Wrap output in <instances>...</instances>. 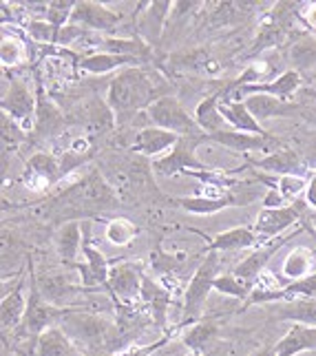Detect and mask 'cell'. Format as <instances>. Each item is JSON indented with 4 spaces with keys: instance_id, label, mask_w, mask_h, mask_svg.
Wrapping results in <instances>:
<instances>
[{
    "instance_id": "cell-1",
    "label": "cell",
    "mask_w": 316,
    "mask_h": 356,
    "mask_svg": "<svg viewBox=\"0 0 316 356\" xmlns=\"http://www.w3.org/2000/svg\"><path fill=\"white\" fill-rule=\"evenodd\" d=\"M119 206V195L100 170H89L82 179L67 186L63 193L49 202V215L60 224L67 222H91L93 217L115 211Z\"/></svg>"
},
{
    "instance_id": "cell-2",
    "label": "cell",
    "mask_w": 316,
    "mask_h": 356,
    "mask_svg": "<svg viewBox=\"0 0 316 356\" xmlns=\"http://www.w3.org/2000/svg\"><path fill=\"white\" fill-rule=\"evenodd\" d=\"M60 327L87 356H111L131 348V341L119 325L97 312L65 308Z\"/></svg>"
},
{
    "instance_id": "cell-3",
    "label": "cell",
    "mask_w": 316,
    "mask_h": 356,
    "mask_svg": "<svg viewBox=\"0 0 316 356\" xmlns=\"http://www.w3.org/2000/svg\"><path fill=\"white\" fill-rule=\"evenodd\" d=\"M164 93V84L153 80L144 67H128L115 73L106 87V102L115 113L117 124H126L135 113L149 111Z\"/></svg>"
},
{
    "instance_id": "cell-4",
    "label": "cell",
    "mask_w": 316,
    "mask_h": 356,
    "mask_svg": "<svg viewBox=\"0 0 316 356\" xmlns=\"http://www.w3.org/2000/svg\"><path fill=\"white\" fill-rule=\"evenodd\" d=\"M222 259H219L217 252H210L203 257V261L199 264V268L194 270V275L190 277L188 286L184 290V303H181V310H184V316H181L179 327H190L192 323H197L203 318L206 312V303H208L210 292L215 290V279L222 275Z\"/></svg>"
},
{
    "instance_id": "cell-5",
    "label": "cell",
    "mask_w": 316,
    "mask_h": 356,
    "mask_svg": "<svg viewBox=\"0 0 316 356\" xmlns=\"http://www.w3.org/2000/svg\"><path fill=\"white\" fill-rule=\"evenodd\" d=\"M265 186L257 179H243L239 186L230 188L228 193L219 195V197H199V195H194V197H175L173 204H177L181 211L190 215H215L226 211V208L250 206L257 200L265 197Z\"/></svg>"
},
{
    "instance_id": "cell-6",
    "label": "cell",
    "mask_w": 316,
    "mask_h": 356,
    "mask_svg": "<svg viewBox=\"0 0 316 356\" xmlns=\"http://www.w3.org/2000/svg\"><path fill=\"white\" fill-rule=\"evenodd\" d=\"M312 213L314 211L306 202H292L283 208H274V211L263 208L252 226L254 232H257L259 245L288 235V232L294 230V226H301V222H310Z\"/></svg>"
},
{
    "instance_id": "cell-7",
    "label": "cell",
    "mask_w": 316,
    "mask_h": 356,
    "mask_svg": "<svg viewBox=\"0 0 316 356\" xmlns=\"http://www.w3.org/2000/svg\"><path fill=\"white\" fill-rule=\"evenodd\" d=\"M206 142H208V135H184V138H179V142L173 146V151L153 162V173L170 177V175H184L188 170H210L213 166L203 164L197 157L199 146Z\"/></svg>"
},
{
    "instance_id": "cell-8",
    "label": "cell",
    "mask_w": 316,
    "mask_h": 356,
    "mask_svg": "<svg viewBox=\"0 0 316 356\" xmlns=\"http://www.w3.org/2000/svg\"><path fill=\"white\" fill-rule=\"evenodd\" d=\"M151 127H160L170 133H177L179 138L184 135H206L199 124L194 122V118L186 111L184 104L177 100V95L166 93L157 100L149 111H146Z\"/></svg>"
},
{
    "instance_id": "cell-9",
    "label": "cell",
    "mask_w": 316,
    "mask_h": 356,
    "mask_svg": "<svg viewBox=\"0 0 316 356\" xmlns=\"http://www.w3.org/2000/svg\"><path fill=\"white\" fill-rule=\"evenodd\" d=\"M3 113L9 115L11 120H16L18 124L27 131L33 133L35 124V108H38V95L35 91L29 89V84L22 78H11L9 87L3 95V102H0Z\"/></svg>"
},
{
    "instance_id": "cell-10",
    "label": "cell",
    "mask_w": 316,
    "mask_h": 356,
    "mask_svg": "<svg viewBox=\"0 0 316 356\" xmlns=\"http://www.w3.org/2000/svg\"><path fill=\"white\" fill-rule=\"evenodd\" d=\"M208 144H219L228 151L241 153L246 157H252L254 153H261V157H263V155H270L278 149H285V144L278 142V138H274L272 133L270 135H254V133H243V131H235V129L208 135Z\"/></svg>"
},
{
    "instance_id": "cell-11",
    "label": "cell",
    "mask_w": 316,
    "mask_h": 356,
    "mask_svg": "<svg viewBox=\"0 0 316 356\" xmlns=\"http://www.w3.org/2000/svg\"><path fill=\"white\" fill-rule=\"evenodd\" d=\"M144 275V266L140 261H113L111 277H108V294H111L113 303H138Z\"/></svg>"
},
{
    "instance_id": "cell-12",
    "label": "cell",
    "mask_w": 316,
    "mask_h": 356,
    "mask_svg": "<svg viewBox=\"0 0 316 356\" xmlns=\"http://www.w3.org/2000/svg\"><path fill=\"white\" fill-rule=\"evenodd\" d=\"M306 230V226H297L292 232H288V235H283V237H278V239H274V241H270V243H261V245H257L248 257H243V259L230 270L235 277H239V279H243V281H248V284H254L265 270H267V264H270V259L272 257L283 248V245L288 243V241H292L297 235H301V232Z\"/></svg>"
},
{
    "instance_id": "cell-13",
    "label": "cell",
    "mask_w": 316,
    "mask_h": 356,
    "mask_svg": "<svg viewBox=\"0 0 316 356\" xmlns=\"http://www.w3.org/2000/svg\"><path fill=\"white\" fill-rule=\"evenodd\" d=\"M63 177V166H60V159L49 155V153H33L27 159V166L22 170L20 181L24 184V188L35 191V193H44Z\"/></svg>"
},
{
    "instance_id": "cell-14",
    "label": "cell",
    "mask_w": 316,
    "mask_h": 356,
    "mask_svg": "<svg viewBox=\"0 0 316 356\" xmlns=\"http://www.w3.org/2000/svg\"><path fill=\"white\" fill-rule=\"evenodd\" d=\"M69 24H76L84 31H115L122 24V14L95 0H78Z\"/></svg>"
},
{
    "instance_id": "cell-15",
    "label": "cell",
    "mask_w": 316,
    "mask_h": 356,
    "mask_svg": "<svg viewBox=\"0 0 316 356\" xmlns=\"http://www.w3.org/2000/svg\"><path fill=\"white\" fill-rule=\"evenodd\" d=\"M27 284H29V268H20L14 288L3 292V301H0V325H3L5 339L22 325L24 312H27V297H24V286Z\"/></svg>"
},
{
    "instance_id": "cell-16",
    "label": "cell",
    "mask_w": 316,
    "mask_h": 356,
    "mask_svg": "<svg viewBox=\"0 0 316 356\" xmlns=\"http://www.w3.org/2000/svg\"><path fill=\"white\" fill-rule=\"evenodd\" d=\"M246 164L254 170H259V173L272 175V177H285V175L306 177V170H308L301 155L297 151L288 149V146L263 157H246Z\"/></svg>"
},
{
    "instance_id": "cell-17",
    "label": "cell",
    "mask_w": 316,
    "mask_h": 356,
    "mask_svg": "<svg viewBox=\"0 0 316 356\" xmlns=\"http://www.w3.org/2000/svg\"><path fill=\"white\" fill-rule=\"evenodd\" d=\"M194 235H199L206 241V248L199 254H210V252H239L246 248H257L259 239L257 232L252 226H237L224 232H217V235L208 237L201 230H192Z\"/></svg>"
},
{
    "instance_id": "cell-18",
    "label": "cell",
    "mask_w": 316,
    "mask_h": 356,
    "mask_svg": "<svg viewBox=\"0 0 316 356\" xmlns=\"http://www.w3.org/2000/svg\"><path fill=\"white\" fill-rule=\"evenodd\" d=\"M35 95H38V108H35V124H33V140H47L51 135L63 133L67 127V118L63 108H58L53 100L44 93L42 80L35 78Z\"/></svg>"
},
{
    "instance_id": "cell-19",
    "label": "cell",
    "mask_w": 316,
    "mask_h": 356,
    "mask_svg": "<svg viewBox=\"0 0 316 356\" xmlns=\"http://www.w3.org/2000/svg\"><path fill=\"white\" fill-rule=\"evenodd\" d=\"M243 102H246L250 113L257 118L261 124L267 120H274V118H306V115L314 113V108H310L306 104L278 100V97H272V95H248Z\"/></svg>"
},
{
    "instance_id": "cell-20",
    "label": "cell",
    "mask_w": 316,
    "mask_h": 356,
    "mask_svg": "<svg viewBox=\"0 0 316 356\" xmlns=\"http://www.w3.org/2000/svg\"><path fill=\"white\" fill-rule=\"evenodd\" d=\"M140 303L149 310L155 327L166 330L168 312H170V305H173V292H170L160 279H153L151 275H144Z\"/></svg>"
},
{
    "instance_id": "cell-21",
    "label": "cell",
    "mask_w": 316,
    "mask_h": 356,
    "mask_svg": "<svg viewBox=\"0 0 316 356\" xmlns=\"http://www.w3.org/2000/svg\"><path fill=\"white\" fill-rule=\"evenodd\" d=\"M179 142V135L177 133H170L166 129L160 127H144L138 131V135L133 138L131 142V151L144 157V159H151V157H164L173 151V146Z\"/></svg>"
},
{
    "instance_id": "cell-22",
    "label": "cell",
    "mask_w": 316,
    "mask_h": 356,
    "mask_svg": "<svg viewBox=\"0 0 316 356\" xmlns=\"http://www.w3.org/2000/svg\"><path fill=\"white\" fill-rule=\"evenodd\" d=\"M301 73L294 69H285L281 76H276L274 80H263L259 84H248V87H241L239 91H235L226 100H239V95H272L278 97V100H288L292 97V93H297L301 87Z\"/></svg>"
},
{
    "instance_id": "cell-23",
    "label": "cell",
    "mask_w": 316,
    "mask_h": 356,
    "mask_svg": "<svg viewBox=\"0 0 316 356\" xmlns=\"http://www.w3.org/2000/svg\"><path fill=\"white\" fill-rule=\"evenodd\" d=\"M82 243H84V226L82 222H67L60 224L53 232V248L67 268L76 270L80 266V254H82Z\"/></svg>"
},
{
    "instance_id": "cell-24",
    "label": "cell",
    "mask_w": 316,
    "mask_h": 356,
    "mask_svg": "<svg viewBox=\"0 0 316 356\" xmlns=\"http://www.w3.org/2000/svg\"><path fill=\"white\" fill-rule=\"evenodd\" d=\"M267 321L270 323H301L316 327V299H297L267 305Z\"/></svg>"
},
{
    "instance_id": "cell-25",
    "label": "cell",
    "mask_w": 316,
    "mask_h": 356,
    "mask_svg": "<svg viewBox=\"0 0 316 356\" xmlns=\"http://www.w3.org/2000/svg\"><path fill=\"white\" fill-rule=\"evenodd\" d=\"M78 69L82 73H89V76H106V73L113 71H124L128 67H142L144 60L133 58V56H117V54H104V51H95L89 56H80L78 60Z\"/></svg>"
},
{
    "instance_id": "cell-26",
    "label": "cell",
    "mask_w": 316,
    "mask_h": 356,
    "mask_svg": "<svg viewBox=\"0 0 316 356\" xmlns=\"http://www.w3.org/2000/svg\"><path fill=\"white\" fill-rule=\"evenodd\" d=\"M314 261H316V248H308V245H297L292 248L285 259L281 261V268L276 270V277L283 286L292 284V281L306 279L314 273Z\"/></svg>"
},
{
    "instance_id": "cell-27",
    "label": "cell",
    "mask_w": 316,
    "mask_h": 356,
    "mask_svg": "<svg viewBox=\"0 0 316 356\" xmlns=\"http://www.w3.org/2000/svg\"><path fill=\"white\" fill-rule=\"evenodd\" d=\"M219 339H222V325H219L215 316H203L201 321L192 323L181 334V343L188 348V352H201V354H208V350L217 346Z\"/></svg>"
},
{
    "instance_id": "cell-28",
    "label": "cell",
    "mask_w": 316,
    "mask_h": 356,
    "mask_svg": "<svg viewBox=\"0 0 316 356\" xmlns=\"http://www.w3.org/2000/svg\"><path fill=\"white\" fill-rule=\"evenodd\" d=\"M276 356H299L306 352H316V327L292 323L288 332L274 343Z\"/></svg>"
},
{
    "instance_id": "cell-29",
    "label": "cell",
    "mask_w": 316,
    "mask_h": 356,
    "mask_svg": "<svg viewBox=\"0 0 316 356\" xmlns=\"http://www.w3.org/2000/svg\"><path fill=\"white\" fill-rule=\"evenodd\" d=\"M175 3H168V0H155V3H149L142 11V18H140V38L146 44H155L160 42V35L164 31V24L168 14L173 11Z\"/></svg>"
},
{
    "instance_id": "cell-30",
    "label": "cell",
    "mask_w": 316,
    "mask_h": 356,
    "mask_svg": "<svg viewBox=\"0 0 316 356\" xmlns=\"http://www.w3.org/2000/svg\"><path fill=\"white\" fill-rule=\"evenodd\" d=\"M35 281H38L42 297L49 303H53L56 308H67L71 297H76L78 292H82V286L73 284V281L65 275H47V277L35 275Z\"/></svg>"
},
{
    "instance_id": "cell-31",
    "label": "cell",
    "mask_w": 316,
    "mask_h": 356,
    "mask_svg": "<svg viewBox=\"0 0 316 356\" xmlns=\"http://www.w3.org/2000/svg\"><path fill=\"white\" fill-rule=\"evenodd\" d=\"M194 122L199 124V129L206 135H215V133H222L228 131V122L222 115V93H213V95H206L203 100L194 106V113H192Z\"/></svg>"
},
{
    "instance_id": "cell-32",
    "label": "cell",
    "mask_w": 316,
    "mask_h": 356,
    "mask_svg": "<svg viewBox=\"0 0 316 356\" xmlns=\"http://www.w3.org/2000/svg\"><path fill=\"white\" fill-rule=\"evenodd\" d=\"M222 115L235 131L254 133V135H270V131H265L261 122L250 113V108L246 106L243 100H222Z\"/></svg>"
},
{
    "instance_id": "cell-33",
    "label": "cell",
    "mask_w": 316,
    "mask_h": 356,
    "mask_svg": "<svg viewBox=\"0 0 316 356\" xmlns=\"http://www.w3.org/2000/svg\"><path fill=\"white\" fill-rule=\"evenodd\" d=\"M35 356H87L60 325L47 330L35 343Z\"/></svg>"
},
{
    "instance_id": "cell-34",
    "label": "cell",
    "mask_w": 316,
    "mask_h": 356,
    "mask_svg": "<svg viewBox=\"0 0 316 356\" xmlns=\"http://www.w3.org/2000/svg\"><path fill=\"white\" fill-rule=\"evenodd\" d=\"M288 58L292 63V69L303 73H310L316 69V38L310 33H301L299 38L292 42Z\"/></svg>"
},
{
    "instance_id": "cell-35",
    "label": "cell",
    "mask_w": 316,
    "mask_h": 356,
    "mask_svg": "<svg viewBox=\"0 0 316 356\" xmlns=\"http://www.w3.org/2000/svg\"><path fill=\"white\" fill-rule=\"evenodd\" d=\"M186 261H188L186 252H168L164 250V245L160 241L155 245V250L151 252V273L155 275V279L173 277L186 266Z\"/></svg>"
},
{
    "instance_id": "cell-36",
    "label": "cell",
    "mask_w": 316,
    "mask_h": 356,
    "mask_svg": "<svg viewBox=\"0 0 316 356\" xmlns=\"http://www.w3.org/2000/svg\"><path fill=\"white\" fill-rule=\"evenodd\" d=\"M138 235H140L138 224H133L131 219H126V217L108 219L106 226H104V239L111 245H119V248H124V245L133 243L138 239Z\"/></svg>"
},
{
    "instance_id": "cell-37",
    "label": "cell",
    "mask_w": 316,
    "mask_h": 356,
    "mask_svg": "<svg viewBox=\"0 0 316 356\" xmlns=\"http://www.w3.org/2000/svg\"><path fill=\"white\" fill-rule=\"evenodd\" d=\"M285 24L276 18V11L274 14H270L265 18V22L261 24V29L257 33V38H254L252 42V49H250V56L252 54H259V51H265V49H270L274 44H278L283 40V35H285Z\"/></svg>"
},
{
    "instance_id": "cell-38",
    "label": "cell",
    "mask_w": 316,
    "mask_h": 356,
    "mask_svg": "<svg viewBox=\"0 0 316 356\" xmlns=\"http://www.w3.org/2000/svg\"><path fill=\"white\" fill-rule=\"evenodd\" d=\"M252 288H254V284H248V281L235 277L233 273H222L215 279V290L219 294H224V297H230V299H237L241 303L250 297Z\"/></svg>"
},
{
    "instance_id": "cell-39",
    "label": "cell",
    "mask_w": 316,
    "mask_h": 356,
    "mask_svg": "<svg viewBox=\"0 0 316 356\" xmlns=\"http://www.w3.org/2000/svg\"><path fill=\"white\" fill-rule=\"evenodd\" d=\"M0 58H3V67L5 69H11V67H18L22 65L24 60L29 58V49H27V42H22L18 38H9L5 33L3 35V49H0Z\"/></svg>"
},
{
    "instance_id": "cell-40",
    "label": "cell",
    "mask_w": 316,
    "mask_h": 356,
    "mask_svg": "<svg viewBox=\"0 0 316 356\" xmlns=\"http://www.w3.org/2000/svg\"><path fill=\"white\" fill-rule=\"evenodd\" d=\"M31 140V135L24 131L16 120L3 113V155L7 157L9 151H16L20 144Z\"/></svg>"
},
{
    "instance_id": "cell-41",
    "label": "cell",
    "mask_w": 316,
    "mask_h": 356,
    "mask_svg": "<svg viewBox=\"0 0 316 356\" xmlns=\"http://www.w3.org/2000/svg\"><path fill=\"white\" fill-rule=\"evenodd\" d=\"M73 7H76L73 0H51V3H47V14L42 20L53 24V27H67L73 14Z\"/></svg>"
},
{
    "instance_id": "cell-42",
    "label": "cell",
    "mask_w": 316,
    "mask_h": 356,
    "mask_svg": "<svg viewBox=\"0 0 316 356\" xmlns=\"http://www.w3.org/2000/svg\"><path fill=\"white\" fill-rule=\"evenodd\" d=\"M308 179L306 177H299V175H285V177H276V188L281 193V197L292 204V200H297L301 193L308 191Z\"/></svg>"
},
{
    "instance_id": "cell-43",
    "label": "cell",
    "mask_w": 316,
    "mask_h": 356,
    "mask_svg": "<svg viewBox=\"0 0 316 356\" xmlns=\"http://www.w3.org/2000/svg\"><path fill=\"white\" fill-rule=\"evenodd\" d=\"M285 294H288V301H297V299H316V270L306 277V279H299V281H292V284L283 286Z\"/></svg>"
},
{
    "instance_id": "cell-44",
    "label": "cell",
    "mask_w": 316,
    "mask_h": 356,
    "mask_svg": "<svg viewBox=\"0 0 316 356\" xmlns=\"http://www.w3.org/2000/svg\"><path fill=\"white\" fill-rule=\"evenodd\" d=\"M170 339H173V332H164V337L157 339L155 343H149V346H131L128 350L111 354V356H153L155 352H160Z\"/></svg>"
},
{
    "instance_id": "cell-45",
    "label": "cell",
    "mask_w": 316,
    "mask_h": 356,
    "mask_svg": "<svg viewBox=\"0 0 316 356\" xmlns=\"http://www.w3.org/2000/svg\"><path fill=\"white\" fill-rule=\"evenodd\" d=\"M263 208H267V211H274V208H283V206H288V202L281 197V193L278 191H274V188H267V193H265V197H263Z\"/></svg>"
},
{
    "instance_id": "cell-46",
    "label": "cell",
    "mask_w": 316,
    "mask_h": 356,
    "mask_svg": "<svg viewBox=\"0 0 316 356\" xmlns=\"http://www.w3.org/2000/svg\"><path fill=\"white\" fill-rule=\"evenodd\" d=\"M299 18H301V22L306 24L308 29H314V31H316V3L308 5V9H306V11H301Z\"/></svg>"
},
{
    "instance_id": "cell-47",
    "label": "cell",
    "mask_w": 316,
    "mask_h": 356,
    "mask_svg": "<svg viewBox=\"0 0 316 356\" xmlns=\"http://www.w3.org/2000/svg\"><path fill=\"white\" fill-rule=\"evenodd\" d=\"M306 204L312 208V211L316 213V170L314 175L310 177V184H308V191H306Z\"/></svg>"
},
{
    "instance_id": "cell-48",
    "label": "cell",
    "mask_w": 316,
    "mask_h": 356,
    "mask_svg": "<svg viewBox=\"0 0 316 356\" xmlns=\"http://www.w3.org/2000/svg\"><path fill=\"white\" fill-rule=\"evenodd\" d=\"M250 356H276V352H274V346H259V348H254Z\"/></svg>"
},
{
    "instance_id": "cell-49",
    "label": "cell",
    "mask_w": 316,
    "mask_h": 356,
    "mask_svg": "<svg viewBox=\"0 0 316 356\" xmlns=\"http://www.w3.org/2000/svg\"><path fill=\"white\" fill-rule=\"evenodd\" d=\"M310 226H312V232H314L316 230V213L310 215Z\"/></svg>"
},
{
    "instance_id": "cell-50",
    "label": "cell",
    "mask_w": 316,
    "mask_h": 356,
    "mask_svg": "<svg viewBox=\"0 0 316 356\" xmlns=\"http://www.w3.org/2000/svg\"><path fill=\"white\" fill-rule=\"evenodd\" d=\"M184 356H206V354H201V352H186Z\"/></svg>"
}]
</instances>
